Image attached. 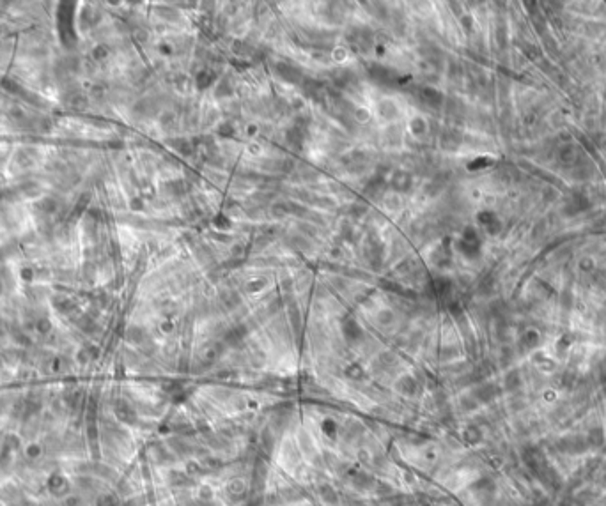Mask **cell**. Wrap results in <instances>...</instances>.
Returning a JSON list of instances; mask_svg holds the SVG:
<instances>
[{"mask_svg": "<svg viewBox=\"0 0 606 506\" xmlns=\"http://www.w3.org/2000/svg\"><path fill=\"white\" fill-rule=\"evenodd\" d=\"M275 71L280 78H284L285 82H291V83H300L303 80V75L298 67L294 66H289V64H284V62H278L275 66Z\"/></svg>", "mask_w": 606, "mask_h": 506, "instance_id": "6da1fadb", "label": "cell"}, {"mask_svg": "<svg viewBox=\"0 0 606 506\" xmlns=\"http://www.w3.org/2000/svg\"><path fill=\"white\" fill-rule=\"evenodd\" d=\"M342 331H344V336L348 338L349 342H357L362 338V329L360 326L357 324V320L353 319H348L342 326Z\"/></svg>", "mask_w": 606, "mask_h": 506, "instance_id": "7a4b0ae2", "label": "cell"}, {"mask_svg": "<svg viewBox=\"0 0 606 506\" xmlns=\"http://www.w3.org/2000/svg\"><path fill=\"white\" fill-rule=\"evenodd\" d=\"M420 99L425 101L427 105H431V107H438V105H441V101H443L440 92L434 91V89H431V87L420 89Z\"/></svg>", "mask_w": 606, "mask_h": 506, "instance_id": "3957f363", "label": "cell"}, {"mask_svg": "<svg viewBox=\"0 0 606 506\" xmlns=\"http://www.w3.org/2000/svg\"><path fill=\"white\" fill-rule=\"evenodd\" d=\"M385 188H387V182H385V179L383 177H376L367 184V188H365V193H367V197H373V198L380 197V195H383Z\"/></svg>", "mask_w": 606, "mask_h": 506, "instance_id": "277c9868", "label": "cell"}, {"mask_svg": "<svg viewBox=\"0 0 606 506\" xmlns=\"http://www.w3.org/2000/svg\"><path fill=\"white\" fill-rule=\"evenodd\" d=\"M409 186H411V177H409L408 174L397 172V174L392 177V188L396 191H406Z\"/></svg>", "mask_w": 606, "mask_h": 506, "instance_id": "5b68a950", "label": "cell"}, {"mask_svg": "<svg viewBox=\"0 0 606 506\" xmlns=\"http://www.w3.org/2000/svg\"><path fill=\"white\" fill-rule=\"evenodd\" d=\"M397 387H399V391L404 393V395H413L416 391V380L413 377L406 376L397 382Z\"/></svg>", "mask_w": 606, "mask_h": 506, "instance_id": "8992f818", "label": "cell"}, {"mask_svg": "<svg viewBox=\"0 0 606 506\" xmlns=\"http://www.w3.org/2000/svg\"><path fill=\"white\" fill-rule=\"evenodd\" d=\"M380 114L383 115L385 119H389V121L396 119V117H397L396 105L390 103V101H381V103H380Z\"/></svg>", "mask_w": 606, "mask_h": 506, "instance_id": "52a82bcc", "label": "cell"}, {"mask_svg": "<svg viewBox=\"0 0 606 506\" xmlns=\"http://www.w3.org/2000/svg\"><path fill=\"white\" fill-rule=\"evenodd\" d=\"M214 80V73L211 69H204L197 75V87L199 89H206L211 82Z\"/></svg>", "mask_w": 606, "mask_h": 506, "instance_id": "ba28073f", "label": "cell"}, {"mask_svg": "<svg viewBox=\"0 0 606 506\" xmlns=\"http://www.w3.org/2000/svg\"><path fill=\"white\" fill-rule=\"evenodd\" d=\"M287 142L293 143V145L300 147L303 143V131L300 127H293V129L287 131Z\"/></svg>", "mask_w": 606, "mask_h": 506, "instance_id": "9c48e42d", "label": "cell"}, {"mask_svg": "<svg viewBox=\"0 0 606 506\" xmlns=\"http://www.w3.org/2000/svg\"><path fill=\"white\" fill-rule=\"evenodd\" d=\"M243 336H245V329L236 328V329H232L229 335H227V340H229L230 344H238V342L243 340Z\"/></svg>", "mask_w": 606, "mask_h": 506, "instance_id": "30bf717a", "label": "cell"}, {"mask_svg": "<svg viewBox=\"0 0 606 506\" xmlns=\"http://www.w3.org/2000/svg\"><path fill=\"white\" fill-rule=\"evenodd\" d=\"M271 214L277 218L285 216V214H289V207L285 206V204H277V206L271 207Z\"/></svg>", "mask_w": 606, "mask_h": 506, "instance_id": "8fae6325", "label": "cell"}, {"mask_svg": "<svg viewBox=\"0 0 606 506\" xmlns=\"http://www.w3.org/2000/svg\"><path fill=\"white\" fill-rule=\"evenodd\" d=\"M411 131L415 134H422L425 131V123H424V119H415L411 123Z\"/></svg>", "mask_w": 606, "mask_h": 506, "instance_id": "7c38bea8", "label": "cell"}, {"mask_svg": "<svg viewBox=\"0 0 606 506\" xmlns=\"http://www.w3.org/2000/svg\"><path fill=\"white\" fill-rule=\"evenodd\" d=\"M218 133L222 134V136H232V134H234V127H232V124H229V123H223L222 126L218 127Z\"/></svg>", "mask_w": 606, "mask_h": 506, "instance_id": "4fadbf2b", "label": "cell"}, {"mask_svg": "<svg viewBox=\"0 0 606 506\" xmlns=\"http://www.w3.org/2000/svg\"><path fill=\"white\" fill-rule=\"evenodd\" d=\"M216 94H218V96H229V94H232V89L229 87V83H227L225 80H223V82L216 87Z\"/></svg>", "mask_w": 606, "mask_h": 506, "instance_id": "5bb4252c", "label": "cell"}, {"mask_svg": "<svg viewBox=\"0 0 606 506\" xmlns=\"http://www.w3.org/2000/svg\"><path fill=\"white\" fill-rule=\"evenodd\" d=\"M167 188H169V193L171 195H179V193H183V184L181 182H169V184H167Z\"/></svg>", "mask_w": 606, "mask_h": 506, "instance_id": "9a60e30c", "label": "cell"}, {"mask_svg": "<svg viewBox=\"0 0 606 506\" xmlns=\"http://www.w3.org/2000/svg\"><path fill=\"white\" fill-rule=\"evenodd\" d=\"M223 301H225L229 306H234V305H238V303H239V297L236 296L234 292H225V294H223Z\"/></svg>", "mask_w": 606, "mask_h": 506, "instance_id": "2e32d148", "label": "cell"}]
</instances>
